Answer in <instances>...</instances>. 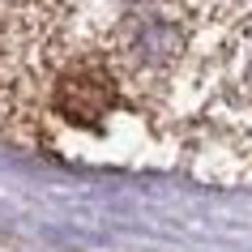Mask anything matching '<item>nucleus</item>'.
Masks as SVG:
<instances>
[{
  "label": "nucleus",
  "mask_w": 252,
  "mask_h": 252,
  "mask_svg": "<svg viewBox=\"0 0 252 252\" xmlns=\"http://www.w3.org/2000/svg\"><path fill=\"white\" fill-rule=\"evenodd\" d=\"M52 103H56V111H60L64 120L94 128V124L111 111V103H116V77H111L98 60L73 64L64 77L56 81Z\"/></svg>",
  "instance_id": "1"
}]
</instances>
